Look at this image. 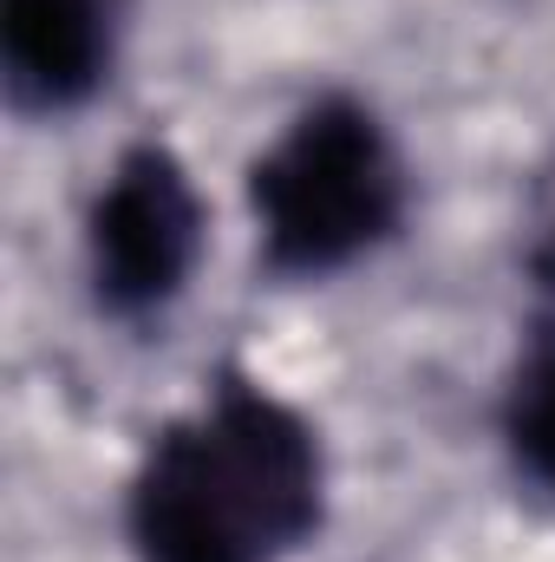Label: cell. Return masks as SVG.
Segmentation results:
<instances>
[{"label": "cell", "mask_w": 555, "mask_h": 562, "mask_svg": "<svg viewBox=\"0 0 555 562\" xmlns=\"http://www.w3.org/2000/svg\"><path fill=\"white\" fill-rule=\"evenodd\" d=\"M125 524L144 562H275L320 524V445L294 406L229 373L150 438Z\"/></svg>", "instance_id": "cell-1"}, {"label": "cell", "mask_w": 555, "mask_h": 562, "mask_svg": "<svg viewBox=\"0 0 555 562\" xmlns=\"http://www.w3.org/2000/svg\"><path fill=\"white\" fill-rule=\"evenodd\" d=\"M249 210L275 276H333L399 229V150L360 99H314L256 157Z\"/></svg>", "instance_id": "cell-2"}, {"label": "cell", "mask_w": 555, "mask_h": 562, "mask_svg": "<svg viewBox=\"0 0 555 562\" xmlns=\"http://www.w3.org/2000/svg\"><path fill=\"white\" fill-rule=\"evenodd\" d=\"M203 249V203L170 144H132L86 223L92 288L112 314H150L183 294Z\"/></svg>", "instance_id": "cell-3"}, {"label": "cell", "mask_w": 555, "mask_h": 562, "mask_svg": "<svg viewBox=\"0 0 555 562\" xmlns=\"http://www.w3.org/2000/svg\"><path fill=\"white\" fill-rule=\"evenodd\" d=\"M0 59L20 105L66 112L105 79L112 13L105 0H0Z\"/></svg>", "instance_id": "cell-4"}, {"label": "cell", "mask_w": 555, "mask_h": 562, "mask_svg": "<svg viewBox=\"0 0 555 562\" xmlns=\"http://www.w3.org/2000/svg\"><path fill=\"white\" fill-rule=\"evenodd\" d=\"M503 438L517 451V464L555 491V314L530 327L510 393H503Z\"/></svg>", "instance_id": "cell-5"}]
</instances>
